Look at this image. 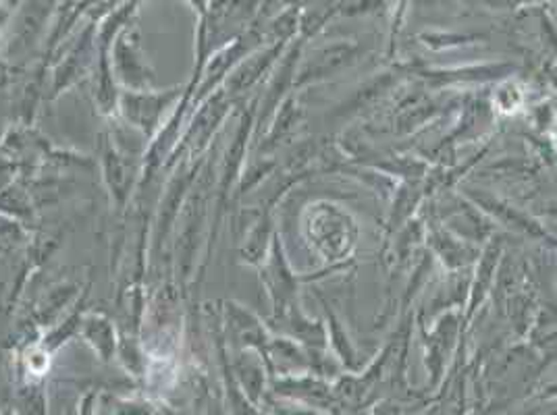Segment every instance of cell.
Instances as JSON below:
<instances>
[{
  "instance_id": "9",
  "label": "cell",
  "mask_w": 557,
  "mask_h": 415,
  "mask_svg": "<svg viewBox=\"0 0 557 415\" xmlns=\"http://www.w3.org/2000/svg\"><path fill=\"white\" fill-rule=\"evenodd\" d=\"M75 285H67V282H61V285L56 287H50L45 297L35 303V310H34V320L38 326H50L55 322V318L61 314V310L65 308V305L69 303L71 297H74L75 293Z\"/></svg>"
},
{
  "instance_id": "11",
  "label": "cell",
  "mask_w": 557,
  "mask_h": 415,
  "mask_svg": "<svg viewBox=\"0 0 557 415\" xmlns=\"http://www.w3.org/2000/svg\"><path fill=\"white\" fill-rule=\"evenodd\" d=\"M25 239V231L11 216L0 214V252L11 250Z\"/></svg>"
},
{
  "instance_id": "10",
  "label": "cell",
  "mask_w": 557,
  "mask_h": 415,
  "mask_svg": "<svg viewBox=\"0 0 557 415\" xmlns=\"http://www.w3.org/2000/svg\"><path fill=\"white\" fill-rule=\"evenodd\" d=\"M0 212L32 218V203L24 189L19 185H11L6 192L0 193Z\"/></svg>"
},
{
  "instance_id": "2",
  "label": "cell",
  "mask_w": 557,
  "mask_h": 415,
  "mask_svg": "<svg viewBox=\"0 0 557 415\" xmlns=\"http://www.w3.org/2000/svg\"><path fill=\"white\" fill-rule=\"evenodd\" d=\"M208 171H202L200 181L194 183L185 206L179 214V239H177V274L179 281L185 282L190 279L194 268V256H196L202 227H204L206 206H208Z\"/></svg>"
},
{
  "instance_id": "4",
  "label": "cell",
  "mask_w": 557,
  "mask_h": 415,
  "mask_svg": "<svg viewBox=\"0 0 557 415\" xmlns=\"http://www.w3.org/2000/svg\"><path fill=\"white\" fill-rule=\"evenodd\" d=\"M100 158H103L104 181L111 189L114 206H117V210H123L129 195H132L134 181L137 177L134 156L127 154V150H123L114 137L104 133L103 143H100Z\"/></svg>"
},
{
  "instance_id": "8",
  "label": "cell",
  "mask_w": 557,
  "mask_h": 415,
  "mask_svg": "<svg viewBox=\"0 0 557 415\" xmlns=\"http://www.w3.org/2000/svg\"><path fill=\"white\" fill-rule=\"evenodd\" d=\"M82 337L103 360H111L117 349L114 324L104 314H88L82 318Z\"/></svg>"
},
{
  "instance_id": "1",
  "label": "cell",
  "mask_w": 557,
  "mask_h": 415,
  "mask_svg": "<svg viewBox=\"0 0 557 415\" xmlns=\"http://www.w3.org/2000/svg\"><path fill=\"white\" fill-rule=\"evenodd\" d=\"M111 67L114 71V79L125 87V92L152 90L156 77L142 50L137 27H123L114 38L111 46Z\"/></svg>"
},
{
  "instance_id": "6",
  "label": "cell",
  "mask_w": 557,
  "mask_h": 415,
  "mask_svg": "<svg viewBox=\"0 0 557 415\" xmlns=\"http://www.w3.org/2000/svg\"><path fill=\"white\" fill-rule=\"evenodd\" d=\"M225 322H227V339L237 347H256L260 353H266L264 329L258 322L256 316L235 301L225 303ZM227 341V343H229Z\"/></svg>"
},
{
  "instance_id": "5",
  "label": "cell",
  "mask_w": 557,
  "mask_h": 415,
  "mask_svg": "<svg viewBox=\"0 0 557 415\" xmlns=\"http://www.w3.org/2000/svg\"><path fill=\"white\" fill-rule=\"evenodd\" d=\"M94 24L85 25L82 34L77 35V40L71 44V48L67 50V54L61 61L59 67L55 71V96L61 94L63 90H67L71 84L77 82V77H82L85 69L90 64V54H92V42H96V35H94Z\"/></svg>"
},
{
  "instance_id": "3",
  "label": "cell",
  "mask_w": 557,
  "mask_h": 415,
  "mask_svg": "<svg viewBox=\"0 0 557 415\" xmlns=\"http://www.w3.org/2000/svg\"><path fill=\"white\" fill-rule=\"evenodd\" d=\"M185 92L187 87H171L164 92H123L119 96L121 114L129 123V127L140 131L144 137H152L161 133V125L164 127V113L179 98H184Z\"/></svg>"
},
{
  "instance_id": "7",
  "label": "cell",
  "mask_w": 557,
  "mask_h": 415,
  "mask_svg": "<svg viewBox=\"0 0 557 415\" xmlns=\"http://www.w3.org/2000/svg\"><path fill=\"white\" fill-rule=\"evenodd\" d=\"M274 56H279V46L245 58V63H242L240 67H235L234 73H229V77L225 79V90L223 92H225L229 98H234L237 96V94L248 90V87L254 85L260 79V75H263V73L271 67Z\"/></svg>"
}]
</instances>
